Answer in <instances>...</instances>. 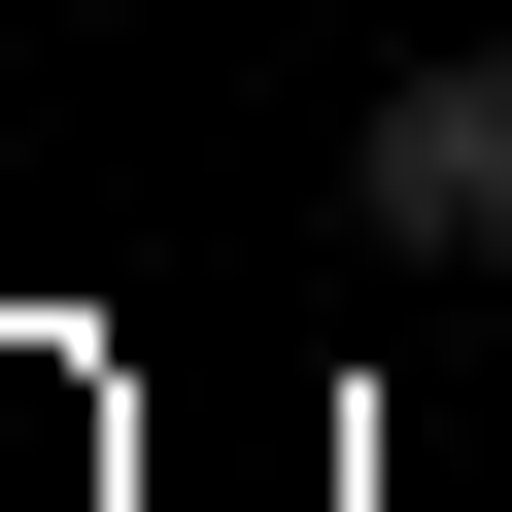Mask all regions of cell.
<instances>
[{
    "label": "cell",
    "mask_w": 512,
    "mask_h": 512,
    "mask_svg": "<svg viewBox=\"0 0 512 512\" xmlns=\"http://www.w3.org/2000/svg\"><path fill=\"white\" fill-rule=\"evenodd\" d=\"M342 205L410 239V274H478V239H512V35H410V69L342 103Z\"/></svg>",
    "instance_id": "1"
}]
</instances>
